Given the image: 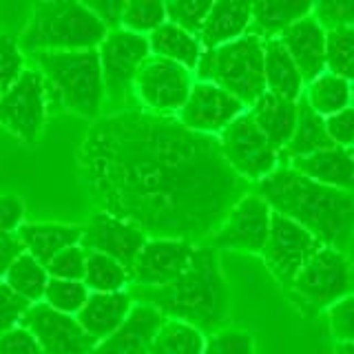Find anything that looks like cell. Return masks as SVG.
Returning <instances> with one entry per match:
<instances>
[{"instance_id": "e575fe53", "label": "cell", "mask_w": 354, "mask_h": 354, "mask_svg": "<svg viewBox=\"0 0 354 354\" xmlns=\"http://www.w3.org/2000/svg\"><path fill=\"white\" fill-rule=\"evenodd\" d=\"M88 288L82 281H64V279H49L47 290H44L42 301L49 308L58 310L62 315L75 317L84 308L88 299Z\"/></svg>"}, {"instance_id": "484cf974", "label": "cell", "mask_w": 354, "mask_h": 354, "mask_svg": "<svg viewBox=\"0 0 354 354\" xmlns=\"http://www.w3.org/2000/svg\"><path fill=\"white\" fill-rule=\"evenodd\" d=\"M335 149L328 131H326V118L317 115L306 97L299 100V120L290 144L279 153V166H288L297 158H308L321 151Z\"/></svg>"}, {"instance_id": "f1b7e54d", "label": "cell", "mask_w": 354, "mask_h": 354, "mask_svg": "<svg viewBox=\"0 0 354 354\" xmlns=\"http://www.w3.org/2000/svg\"><path fill=\"white\" fill-rule=\"evenodd\" d=\"M350 93H352L350 82L326 71L319 77H315L310 84H306L304 97L317 115L330 118L350 106Z\"/></svg>"}, {"instance_id": "60d3db41", "label": "cell", "mask_w": 354, "mask_h": 354, "mask_svg": "<svg viewBox=\"0 0 354 354\" xmlns=\"http://www.w3.org/2000/svg\"><path fill=\"white\" fill-rule=\"evenodd\" d=\"M29 306L31 304L18 297L5 281L0 283V337L20 326V319L29 310Z\"/></svg>"}, {"instance_id": "cb8c5ba5", "label": "cell", "mask_w": 354, "mask_h": 354, "mask_svg": "<svg viewBox=\"0 0 354 354\" xmlns=\"http://www.w3.org/2000/svg\"><path fill=\"white\" fill-rule=\"evenodd\" d=\"M263 80L268 93L290 102H299L304 97L306 82L279 38L263 40Z\"/></svg>"}, {"instance_id": "4dcf8cb0", "label": "cell", "mask_w": 354, "mask_h": 354, "mask_svg": "<svg viewBox=\"0 0 354 354\" xmlns=\"http://www.w3.org/2000/svg\"><path fill=\"white\" fill-rule=\"evenodd\" d=\"M206 335L177 319H166L149 354H204Z\"/></svg>"}, {"instance_id": "7c38bea8", "label": "cell", "mask_w": 354, "mask_h": 354, "mask_svg": "<svg viewBox=\"0 0 354 354\" xmlns=\"http://www.w3.org/2000/svg\"><path fill=\"white\" fill-rule=\"evenodd\" d=\"M324 248L315 235L295 224L292 219L272 213L270 232L261 250V259L279 283L290 288L304 266Z\"/></svg>"}, {"instance_id": "ab89813d", "label": "cell", "mask_w": 354, "mask_h": 354, "mask_svg": "<svg viewBox=\"0 0 354 354\" xmlns=\"http://www.w3.org/2000/svg\"><path fill=\"white\" fill-rule=\"evenodd\" d=\"M330 335L337 343H354V292L326 310Z\"/></svg>"}, {"instance_id": "9a60e30c", "label": "cell", "mask_w": 354, "mask_h": 354, "mask_svg": "<svg viewBox=\"0 0 354 354\" xmlns=\"http://www.w3.org/2000/svg\"><path fill=\"white\" fill-rule=\"evenodd\" d=\"M20 328L38 341L42 354H91L97 346L75 317L62 315L44 301L29 306L20 319Z\"/></svg>"}, {"instance_id": "f6af8a7d", "label": "cell", "mask_w": 354, "mask_h": 354, "mask_svg": "<svg viewBox=\"0 0 354 354\" xmlns=\"http://www.w3.org/2000/svg\"><path fill=\"white\" fill-rule=\"evenodd\" d=\"M0 354H42V350L25 328L16 326L0 337Z\"/></svg>"}, {"instance_id": "b9f144b4", "label": "cell", "mask_w": 354, "mask_h": 354, "mask_svg": "<svg viewBox=\"0 0 354 354\" xmlns=\"http://www.w3.org/2000/svg\"><path fill=\"white\" fill-rule=\"evenodd\" d=\"M326 131L335 147L350 151L354 144V109L348 106L339 111V113L326 118Z\"/></svg>"}, {"instance_id": "7402d4cb", "label": "cell", "mask_w": 354, "mask_h": 354, "mask_svg": "<svg viewBox=\"0 0 354 354\" xmlns=\"http://www.w3.org/2000/svg\"><path fill=\"white\" fill-rule=\"evenodd\" d=\"M288 166L335 191L354 195V158L348 149H328L308 158H297Z\"/></svg>"}, {"instance_id": "d590c367", "label": "cell", "mask_w": 354, "mask_h": 354, "mask_svg": "<svg viewBox=\"0 0 354 354\" xmlns=\"http://www.w3.org/2000/svg\"><path fill=\"white\" fill-rule=\"evenodd\" d=\"M164 5H166V20L182 27L188 33H193L197 38L204 29L210 7H213L210 0H173V3H164Z\"/></svg>"}, {"instance_id": "f35d334b", "label": "cell", "mask_w": 354, "mask_h": 354, "mask_svg": "<svg viewBox=\"0 0 354 354\" xmlns=\"http://www.w3.org/2000/svg\"><path fill=\"white\" fill-rule=\"evenodd\" d=\"M25 73V55L11 36H0V95H5Z\"/></svg>"}, {"instance_id": "7dc6e473", "label": "cell", "mask_w": 354, "mask_h": 354, "mask_svg": "<svg viewBox=\"0 0 354 354\" xmlns=\"http://www.w3.org/2000/svg\"><path fill=\"white\" fill-rule=\"evenodd\" d=\"M335 354H354V343H337Z\"/></svg>"}, {"instance_id": "8fae6325", "label": "cell", "mask_w": 354, "mask_h": 354, "mask_svg": "<svg viewBox=\"0 0 354 354\" xmlns=\"http://www.w3.org/2000/svg\"><path fill=\"white\" fill-rule=\"evenodd\" d=\"M270 221L272 208L266 204L263 197L248 191L228 208L224 221H221L219 228L206 243L215 250L226 248L261 254L270 232Z\"/></svg>"}, {"instance_id": "5bb4252c", "label": "cell", "mask_w": 354, "mask_h": 354, "mask_svg": "<svg viewBox=\"0 0 354 354\" xmlns=\"http://www.w3.org/2000/svg\"><path fill=\"white\" fill-rule=\"evenodd\" d=\"M248 109L243 106V102H239L226 88L217 86L215 82L195 80L186 104L177 113V120L188 131L199 133V136L219 138L224 129H228Z\"/></svg>"}, {"instance_id": "836d02e7", "label": "cell", "mask_w": 354, "mask_h": 354, "mask_svg": "<svg viewBox=\"0 0 354 354\" xmlns=\"http://www.w3.org/2000/svg\"><path fill=\"white\" fill-rule=\"evenodd\" d=\"M166 22V5L164 3H124L122 9L120 27L138 33V36H151Z\"/></svg>"}, {"instance_id": "4fadbf2b", "label": "cell", "mask_w": 354, "mask_h": 354, "mask_svg": "<svg viewBox=\"0 0 354 354\" xmlns=\"http://www.w3.org/2000/svg\"><path fill=\"white\" fill-rule=\"evenodd\" d=\"M47 93L38 69H25L20 80L0 95V127L25 144L38 140L47 118Z\"/></svg>"}, {"instance_id": "277c9868", "label": "cell", "mask_w": 354, "mask_h": 354, "mask_svg": "<svg viewBox=\"0 0 354 354\" xmlns=\"http://www.w3.org/2000/svg\"><path fill=\"white\" fill-rule=\"evenodd\" d=\"M47 93V109L100 120L106 100L97 49L33 53Z\"/></svg>"}, {"instance_id": "d6a6232c", "label": "cell", "mask_w": 354, "mask_h": 354, "mask_svg": "<svg viewBox=\"0 0 354 354\" xmlns=\"http://www.w3.org/2000/svg\"><path fill=\"white\" fill-rule=\"evenodd\" d=\"M326 71L354 84V27L326 29Z\"/></svg>"}, {"instance_id": "f546056e", "label": "cell", "mask_w": 354, "mask_h": 354, "mask_svg": "<svg viewBox=\"0 0 354 354\" xmlns=\"http://www.w3.org/2000/svg\"><path fill=\"white\" fill-rule=\"evenodd\" d=\"M47 268L31 257V254L22 252L20 257L11 263V268L5 277V283L14 290L18 297H22L29 304H40L44 299V290L49 283Z\"/></svg>"}, {"instance_id": "c3c4849f", "label": "cell", "mask_w": 354, "mask_h": 354, "mask_svg": "<svg viewBox=\"0 0 354 354\" xmlns=\"http://www.w3.org/2000/svg\"><path fill=\"white\" fill-rule=\"evenodd\" d=\"M350 106L354 109V84H352V93H350Z\"/></svg>"}, {"instance_id": "ffe728a7", "label": "cell", "mask_w": 354, "mask_h": 354, "mask_svg": "<svg viewBox=\"0 0 354 354\" xmlns=\"http://www.w3.org/2000/svg\"><path fill=\"white\" fill-rule=\"evenodd\" d=\"M133 306H136V299L131 297L129 290L104 292V295L91 292L84 308L75 315V319L86 335L100 343L124 324V319L129 317Z\"/></svg>"}, {"instance_id": "9c48e42d", "label": "cell", "mask_w": 354, "mask_h": 354, "mask_svg": "<svg viewBox=\"0 0 354 354\" xmlns=\"http://www.w3.org/2000/svg\"><path fill=\"white\" fill-rule=\"evenodd\" d=\"M193 84V71H188L186 66L151 55L136 77L133 93L140 100V109L155 115L177 118Z\"/></svg>"}, {"instance_id": "6da1fadb", "label": "cell", "mask_w": 354, "mask_h": 354, "mask_svg": "<svg viewBox=\"0 0 354 354\" xmlns=\"http://www.w3.org/2000/svg\"><path fill=\"white\" fill-rule=\"evenodd\" d=\"M82 184L97 210L131 221L149 239L204 243L246 195L217 138L177 118L122 109L95 120L77 153Z\"/></svg>"}, {"instance_id": "bcb514c9", "label": "cell", "mask_w": 354, "mask_h": 354, "mask_svg": "<svg viewBox=\"0 0 354 354\" xmlns=\"http://www.w3.org/2000/svg\"><path fill=\"white\" fill-rule=\"evenodd\" d=\"M22 252H25V248H22V243L16 235H11V237L0 241V283L5 281L11 263H14Z\"/></svg>"}, {"instance_id": "52a82bcc", "label": "cell", "mask_w": 354, "mask_h": 354, "mask_svg": "<svg viewBox=\"0 0 354 354\" xmlns=\"http://www.w3.org/2000/svg\"><path fill=\"white\" fill-rule=\"evenodd\" d=\"M217 140L226 164L246 184H259L279 169V153L263 138L248 111L224 129Z\"/></svg>"}, {"instance_id": "603a6c76", "label": "cell", "mask_w": 354, "mask_h": 354, "mask_svg": "<svg viewBox=\"0 0 354 354\" xmlns=\"http://www.w3.org/2000/svg\"><path fill=\"white\" fill-rule=\"evenodd\" d=\"M252 29V3H213L210 14L199 33L204 49H219L228 42L243 38Z\"/></svg>"}, {"instance_id": "8d00e7d4", "label": "cell", "mask_w": 354, "mask_h": 354, "mask_svg": "<svg viewBox=\"0 0 354 354\" xmlns=\"http://www.w3.org/2000/svg\"><path fill=\"white\" fill-rule=\"evenodd\" d=\"M204 354H254V341L243 328H221L206 337Z\"/></svg>"}, {"instance_id": "1f68e13d", "label": "cell", "mask_w": 354, "mask_h": 354, "mask_svg": "<svg viewBox=\"0 0 354 354\" xmlns=\"http://www.w3.org/2000/svg\"><path fill=\"white\" fill-rule=\"evenodd\" d=\"M82 283L88 292H122L131 286V272L120 261L100 252H86V268Z\"/></svg>"}, {"instance_id": "ba28073f", "label": "cell", "mask_w": 354, "mask_h": 354, "mask_svg": "<svg viewBox=\"0 0 354 354\" xmlns=\"http://www.w3.org/2000/svg\"><path fill=\"white\" fill-rule=\"evenodd\" d=\"M100 66H102V80L106 97L115 104H124L140 69L151 58V44L147 36L127 29H111L106 38L97 47Z\"/></svg>"}, {"instance_id": "681fc988", "label": "cell", "mask_w": 354, "mask_h": 354, "mask_svg": "<svg viewBox=\"0 0 354 354\" xmlns=\"http://www.w3.org/2000/svg\"><path fill=\"white\" fill-rule=\"evenodd\" d=\"M350 153H352V158H354V144H352V147H350Z\"/></svg>"}, {"instance_id": "7a4b0ae2", "label": "cell", "mask_w": 354, "mask_h": 354, "mask_svg": "<svg viewBox=\"0 0 354 354\" xmlns=\"http://www.w3.org/2000/svg\"><path fill=\"white\" fill-rule=\"evenodd\" d=\"M259 197L272 213L292 219L324 246L346 250L354 237V195L335 191L295 171L279 166L257 184Z\"/></svg>"}, {"instance_id": "83f0119b", "label": "cell", "mask_w": 354, "mask_h": 354, "mask_svg": "<svg viewBox=\"0 0 354 354\" xmlns=\"http://www.w3.org/2000/svg\"><path fill=\"white\" fill-rule=\"evenodd\" d=\"M149 44H151V55H158V58L182 64L193 73L204 53V47L197 36L184 31L182 27L173 25L169 20H166L158 31L151 33Z\"/></svg>"}, {"instance_id": "7bdbcfd3", "label": "cell", "mask_w": 354, "mask_h": 354, "mask_svg": "<svg viewBox=\"0 0 354 354\" xmlns=\"http://www.w3.org/2000/svg\"><path fill=\"white\" fill-rule=\"evenodd\" d=\"M315 18L330 27H354V0L348 3H319L315 5Z\"/></svg>"}, {"instance_id": "4316f807", "label": "cell", "mask_w": 354, "mask_h": 354, "mask_svg": "<svg viewBox=\"0 0 354 354\" xmlns=\"http://www.w3.org/2000/svg\"><path fill=\"white\" fill-rule=\"evenodd\" d=\"M315 14V3L308 0H259L252 3V31L266 38H279L295 22Z\"/></svg>"}, {"instance_id": "d4e9b609", "label": "cell", "mask_w": 354, "mask_h": 354, "mask_svg": "<svg viewBox=\"0 0 354 354\" xmlns=\"http://www.w3.org/2000/svg\"><path fill=\"white\" fill-rule=\"evenodd\" d=\"M22 248L33 259L47 266L55 254L69 246H77L82 239V226L73 224H22L16 232Z\"/></svg>"}, {"instance_id": "5b68a950", "label": "cell", "mask_w": 354, "mask_h": 354, "mask_svg": "<svg viewBox=\"0 0 354 354\" xmlns=\"http://www.w3.org/2000/svg\"><path fill=\"white\" fill-rule=\"evenodd\" d=\"M106 33V25L84 3H36L29 25L22 33V47L31 53L88 51L97 49Z\"/></svg>"}, {"instance_id": "30bf717a", "label": "cell", "mask_w": 354, "mask_h": 354, "mask_svg": "<svg viewBox=\"0 0 354 354\" xmlns=\"http://www.w3.org/2000/svg\"><path fill=\"white\" fill-rule=\"evenodd\" d=\"M354 286V270L348 254L324 246L295 277L292 292L310 306L328 310L339 299L348 297Z\"/></svg>"}, {"instance_id": "8992f818", "label": "cell", "mask_w": 354, "mask_h": 354, "mask_svg": "<svg viewBox=\"0 0 354 354\" xmlns=\"http://www.w3.org/2000/svg\"><path fill=\"white\" fill-rule=\"evenodd\" d=\"M197 80L215 82L250 109L266 93L263 38L257 31L228 42L219 49H204L195 69Z\"/></svg>"}, {"instance_id": "74e56055", "label": "cell", "mask_w": 354, "mask_h": 354, "mask_svg": "<svg viewBox=\"0 0 354 354\" xmlns=\"http://www.w3.org/2000/svg\"><path fill=\"white\" fill-rule=\"evenodd\" d=\"M51 279H64V281H82L84 268H86V250L77 243L69 246L44 266Z\"/></svg>"}, {"instance_id": "d6986e66", "label": "cell", "mask_w": 354, "mask_h": 354, "mask_svg": "<svg viewBox=\"0 0 354 354\" xmlns=\"http://www.w3.org/2000/svg\"><path fill=\"white\" fill-rule=\"evenodd\" d=\"M279 40L295 60L306 84L326 73V27L315 18V14L288 27Z\"/></svg>"}, {"instance_id": "44dd1931", "label": "cell", "mask_w": 354, "mask_h": 354, "mask_svg": "<svg viewBox=\"0 0 354 354\" xmlns=\"http://www.w3.org/2000/svg\"><path fill=\"white\" fill-rule=\"evenodd\" d=\"M248 113L277 153H281L290 144L299 120V102H290V100L266 91L248 109Z\"/></svg>"}, {"instance_id": "e0dca14e", "label": "cell", "mask_w": 354, "mask_h": 354, "mask_svg": "<svg viewBox=\"0 0 354 354\" xmlns=\"http://www.w3.org/2000/svg\"><path fill=\"white\" fill-rule=\"evenodd\" d=\"M147 241H149L147 232L133 226L131 221L109 215L104 210H95L82 226L80 246L86 252L106 254V257L120 261L131 272L133 261H136V257Z\"/></svg>"}, {"instance_id": "ac0fdd59", "label": "cell", "mask_w": 354, "mask_h": 354, "mask_svg": "<svg viewBox=\"0 0 354 354\" xmlns=\"http://www.w3.org/2000/svg\"><path fill=\"white\" fill-rule=\"evenodd\" d=\"M166 317L149 304H140L131 308L129 317L124 319L113 335L100 341L91 354H149L155 335L160 332Z\"/></svg>"}, {"instance_id": "2e32d148", "label": "cell", "mask_w": 354, "mask_h": 354, "mask_svg": "<svg viewBox=\"0 0 354 354\" xmlns=\"http://www.w3.org/2000/svg\"><path fill=\"white\" fill-rule=\"evenodd\" d=\"M195 246L188 239H149L131 266V283L140 288L169 286L188 268Z\"/></svg>"}, {"instance_id": "3957f363", "label": "cell", "mask_w": 354, "mask_h": 354, "mask_svg": "<svg viewBox=\"0 0 354 354\" xmlns=\"http://www.w3.org/2000/svg\"><path fill=\"white\" fill-rule=\"evenodd\" d=\"M131 297L149 304L166 319L208 332L221 330L228 319V283L221 272L217 250L208 243H197L188 268L175 281L162 288H131Z\"/></svg>"}, {"instance_id": "ee69618b", "label": "cell", "mask_w": 354, "mask_h": 354, "mask_svg": "<svg viewBox=\"0 0 354 354\" xmlns=\"http://www.w3.org/2000/svg\"><path fill=\"white\" fill-rule=\"evenodd\" d=\"M25 217V204L16 195H0V241L16 235Z\"/></svg>"}]
</instances>
